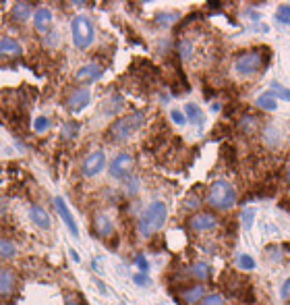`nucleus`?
<instances>
[{"instance_id":"12","label":"nucleus","mask_w":290,"mask_h":305,"mask_svg":"<svg viewBox=\"0 0 290 305\" xmlns=\"http://www.w3.org/2000/svg\"><path fill=\"white\" fill-rule=\"evenodd\" d=\"M102 75H104V67L102 65H98V63H87V65H83L75 73V79L79 83H91V81H98Z\"/></svg>"},{"instance_id":"42","label":"nucleus","mask_w":290,"mask_h":305,"mask_svg":"<svg viewBox=\"0 0 290 305\" xmlns=\"http://www.w3.org/2000/svg\"><path fill=\"white\" fill-rule=\"evenodd\" d=\"M71 258H73V259H75V261H81V258H79V256H77V254H75V249H71Z\"/></svg>"},{"instance_id":"25","label":"nucleus","mask_w":290,"mask_h":305,"mask_svg":"<svg viewBox=\"0 0 290 305\" xmlns=\"http://www.w3.org/2000/svg\"><path fill=\"white\" fill-rule=\"evenodd\" d=\"M120 108H122V98H120V95H112V98H108L106 102H104L102 112H104V115H108V117H114Z\"/></svg>"},{"instance_id":"5","label":"nucleus","mask_w":290,"mask_h":305,"mask_svg":"<svg viewBox=\"0 0 290 305\" xmlns=\"http://www.w3.org/2000/svg\"><path fill=\"white\" fill-rule=\"evenodd\" d=\"M71 38L77 50H87L91 48L95 42V27L87 15H75L71 21Z\"/></svg>"},{"instance_id":"2","label":"nucleus","mask_w":290,"mask_h":305,"mask_svg":"<svg viewBox=\"0 0 290 305\" xmlns=\"http://www.w3.org/2000/svg\"><path fill=\"white\" fill-rule=\"evenodd\" d=\"M268 60H269L268 48H251V50L241 52V54L234 58L232 69H234V73L241 77H253L266 69Z\"/></svg>"},{"instance_id":"20","label":"nucleus","mask_w":290,"mask_h":305,"mask_svg":"<svg viewBox=\"0 0 290 305\" xmlns=\"http://www.w3.org/2000/svg\"><path fill=\"white\" fill-rule=\"evenodd\" d=\"M191 276L201 282H205L212 278V266H209L207 261H195V264L191 266Z\"/></svg>"},{"instance_id":"22","label":"nucleus","mask_w":290,"mask_h":305,"mask_svg":"<svg viewBox=\"0 0 290 305\" xmlns=\"http://www.w3.org/2000/svg\"><path fill=\"white\" fill-rule=\"evenodd\" d=\"M257 129H259V118L257 117H253V115L241 117V120H239V131H241V133H255Z\"/></svg>"},{"instance_id":"6","label":"nucleus","mask_w":290,"mask_h":305,"mask_svg":"<svg viewBox=\"0 0 290 305\" xmlns=\"http://www.w3.org/2000/svg\"><path fill=\"white\" fill-rule=\"evenodd\" d=\"M133 166H135L133 154H129V152H118V154L110 160L108 172H110L112 179L122 181V179H129V174L133 172Z\"/></svg>"},{"instance_id":"10","label":"nucleus","mask_w":290,"mask_h":305,"mask_svg":"<svg viewBox=\"0 0 290 305\" xmlns=\"http://www.w3.org/2000/svg\"><path fill=\"white\" fill-rule=\"evenodd\" d=\"M31 19H33V27L46 36V33L52 29V23H54V13H52L48 6H38L36 11H33Z\"/></svg>"},{"instance_id":"26","label":"nucleus","mask_w":290,"mask_h":305,"mask_svg":"<svg viewBox=\"0 0 290 305\" xmlns=\"http://www.w3.org/2000/svg\"><path fill=\"white\" fill-rule=\"evenodd\" d=\"M178 19H180V15L177 11H164V13H160V15L156 17L157 25H162V27H172V25L177 23Z\"/></svg>"},{"instance_id":"8","label":"nucleus","mask_w":290,"mask_h":305,"mask_svg":"<svg viewBox=\"0 0 290 305\" xmlns=\"http://www.w3.org/2000/svg\"><path fill=\"white\" fill-rule=\"evenodd\" d=\"M91 102V92L87 85H81V87H75V90L67 95L65 100V106L68 112H73V115H79L81 110H85L87 106H89Z\"/></svg>"},{"instance_id":"37","label":"nucleus","mask_w":290,"mask_h":305,"mask_svg":"<svg viewBox=\"0 0 290 305\" xmlns=\"http://www.w3.org/2000/svg\"><path fill=\"white\" fill-rule=\"evenodd\" d=\"M133 281H135L139 286H152V278H149L147 274H141V272L135 274V276H133Z\"/></svg>"},{"instance_id":"4","label":"nucleus","mask_w":290,"mask_h":305,"mask_svg":"<svg viewBox=\"0 0 290 305\" xmlns=\"http://www.w3.org/2000/svg\"><path fill=\"white\" fill-rule=\"evenodd\" d=\"M205 202H207V206H212L214 210H220V212L232 210V208L236 206V191L232 187V183L226 181V179L214 181L207 189Z\"/></svg>"},{"instance_id":"29","label":"nucleus","mask_w":290,"mask_h":305,"mask_svg":"<svg viewBox=\"0 0 290 305\" xmlns=\"http://www.w3.org/2000/svg\"><path fill=\"white\" fill-rule=\"evenodd\" d=\"M236 266H239V270H245V272H251V270H255V259L249 256V254H241L239 258H236Z\"/></svg>"},{"instance_id":"41","label":"nucleus","mask_w":290,"mask_h":305,"mask_svg":"<svg viewBox=\"0 0 290 305\" xmlns=\"http://www.w3.org/2000/svg\"><path fill=\"white\" fill-rule=\"evenodd\" d=\"M286 181L290 183V160H288V164H286Z\"/></svg>"},{"instance_id":"31","label":"nucleus","mask_w":290,"mask_h":305,"mask_svg":"<svg viewBox=\"0 0 290 305\" xmlns=\"http://www.w3.org/2000/svg\"><path fill=\"white\" fill-rule=\"evenodd\" d=\"M276 21L282 25H290V4H278L276 8Z\"/></svg>"},{"instance_id":"23","label":"nucleus","mask_w":290,"mask_h":305,"mask_svg":"<svg viewBox=\"0 0 290 305\" xmlns=\"http://www.w3.org/2000/svg\"><path fill=\"white\" fill-rule=\"evenodd\" d=\"M79 131H81V125L77 123V120H67L63 123V129H60V137L65 139V141H71L79 135Z\"/></svg>"},{"instance_id":"36","label":"nucleus","mask_w":290,"mask_h":305,"mask_svg":"<svg viewBox=\"0 0 290 305\" xmlns=\"http://www.w3.org/2000/svg\"><path fill=\"white\" fill-rule=\"evenodd\" d=\"M135 264H137L139 270H141V274H147L149 272V261L145 259V256H137L135 258Z\"/></svg>"},{"instance_id":"13","label":"nucleus","mask_w":290,"mask_h":305,"mask_svg":"<svg viewBox=\"0 0 290 305\" xmlns=\"http://www.w3.org/2000/svg\"><path fill=\"white\" fill-rule=\"evenodd\" d=\"M17 286V274L13 268H6V266H0V297H8L13 295Z\"/></svg>"},{"instance_id":"11","label":"nucleus","mask_w":290,"mask_h":305,"mask_svg":"<svg viewBox=\"0 0 290 305\" xmlns=\"http://www.w3.org/2000/svg\"><path fill=\"white\" fill-rule=\"evenodd\" d=\"M54 206H56V212H58V216L63 218V222H65V226L68 229V233L73 235V237L77 239L79 237V226H77V220H75V216L71 214V210H68V206H67V202L63 197H54Z\"/></svg>"},{"instance_id":"14","label":"nucleus","mask_w":290,"mask_h":305,"mask_svg":"<svg viewBox=\"0 0 290 305\" xmlns=\"http://www.w3.org/2000/svg\"><path fill=\"white\" fill-rule=\"evenodd\" d=\"M93 231L98 237L102 239H108L110 235L114 233V222H112V218L106 214V212H98L93 216Z\"/></svg>"},{"instance_id":"18","label":"nucleus","mask_w":290,"mask_h":305,"mask_svg":"<svg viewBox=\"0 0 290 305\" xmlns=\"http://www.w3.org/2000/svg\"><path fill=\"white\" fill-rule=\"evenodd\" d=\"M184 117H187V123H191V125H195L199 131L203 129V125H205V115H203V110H201L197 104H193V102H189L187 106H184Z\"/></svg>"},{"instance_id":"21","label":"nucleus","mask_w":290,"mask_h":305,"mask_svg":"<svg viewBox=\"0 0 290 305\" xmlns=\"http://www.w3.org/2000/svg\"><path fill=\"white\" fill-rule=\"evenodd\" d=\"M257 106L261 110H266V112H274L278 110V98L274 95V92H266V94H261L259 98H257Z\"/></svg>"},{"instance_id":"17","label":"nucleus","mask_w":290,"mask_h":305,"mask_svg":"<svg viewBox=\"0 0 290 305\" xmlns=\"http://www.w3.org/2000/svg\"><path fill=\"white\" fill-rule=\"evenodd\" d=\"M203 297H205V286L201 282L199 284H191V286H187V289L180 291V299L187 305H195L199 301H203Z\"/></svg>"},{"instance_id":"35","label":"nucleus","mask_w":290,"mask_h":305,"mask_svg":"<svg viewBox=\"0 0 290 305\" xmlns=\"http://www.w3.org/2000/svg\"><path fill=\"white\" fill-rule=\"evenodd\" d=\"M253 220H255V210H245L243 212V226H245V231H251V226H253Z\"/></svg>"},{"instance_id":"19","label":"nucleus","mask_w":290,"mask_h":305,"mask_svg":"<svg viewBox=\"0 0 290 305\" xmlns=\"http://www.w3.org/2000/svg\"><path fill=\"white\" fill-rule=\"evenodd\" d=\"M11 17H13L15 21H19V23L27 21L29 17H33V4L19 0V2H15V4L11 6Z\"/></svg>"},{"instance_id":"39","label":"nucleus","mask_w":290,"mask_h":305,"mask_svg":"<svg viewBox=\"0 0 290 305\" xmlns=\"http://www.w3.org/2000/svg\"><path fill=\"white\" fill-rule=\"evenodd\" d=\"M79 299H81L79 295H67L65 305H81V301H79Z\"/></svg>"},{"instance_id":"33","label":"nucleus","mask_w":290,"mask_h":305,"mask_svg":"<svg viewBox=\"0 0 290 305\" xmlns=\"http://www.w3.org/2000/svg\"><path fill=\"white\" fill-rule=\"evenodd\" d=\"M201 305H226V299H224L222 293H209L203 297Z\"/></svg>"},{"instance_id":"27","label":"nucleus","mask_w":290,"mask_h":305,"mask_svg":"<svg viewBox=\"0 0 290 305\" xmlns=\"http://www.w3.org/2000/svg\"><path fill=\"white\" fill-rule=\"evenodd\" d=\"M193 48H195V44H193L191 40H187V38H182L178 44H177V50H178V56H180V60H191V56H193Z\"/></svg>"},{"instance_id":"28","label":"nucleus","mask_w":290,"mask_h":305,"mask_svg":"<svg viewBox=\"0 0 290 305\" xmlns=\"http://www.w3.org/2000/svg\"><path fill=\"white\" fill-rule=\"evenodd\" d=\"M269 92H274V95L278 100H284V102H290V90L288 87H284V85H280L278 81H274V83H269Z\"/></svg>"},{"instance_id":"9","label":"nucleus","mask_w":290,"mask_h":305,"mask_svg":"<svg viewBox=\"0 0 290 305\" xmlns=\"http://www.w3.org/2000/svg\"><path fill=\"white\" fill-rule=\"evenodd\" d=\"M218 226V216L212 212H197L189 218V229L193 233H209Z\"/></svg>"},{"instance_id":"15","label":"nucleus","mask_w":290,"mask_h":305,"mask_svg":"<svg viewBox=\"0 0 290 305\" xmlns=\"http://www.w3.org/2000/svg\"><path fill=\"white\" fill-rule=\"evenodd\" d=\"M29 220L36 224L38 229H42V231H48L50 226H52V218L46 212V208H42L38 204H31L29 206Z\"/></svg>"},{"instance_id":"24","label":"nucleus","mask_w":290,"mask_h":305,"mask_svg":"<svg viewBox=\"0 0 290 305\" xmlns=\"http://www.w3.org/2000/svg\"><path fill=\"white\" fill-rule=\"evenodd\" d=\"M17 258V245L11 239L0 237V259H13Z\"/></svg>"},{"instance_id":"3","label":"nucleus","mask_w":290,"mask_h":305,"mask_svg":"<svg viewBox=\"0 0 290 305\" xmlns=\"http://www.w3.org/2000/svg\"><path fill=\"white\" fill-rule=\"evenodd\" d=\"M143 123H145V112H141V110H135V112H129L125 117H118L108 129V139L114 143L127 141L129 137H133L137 131L143 127Z\"/></svg>"},{"instance_id":"30","label":"nucleus","mask_w":290,"mask_h":305,"mask_svg":"<svg viewBox=\"0 0 290 305\" xmlns=\"http://www.w3.org/2000/svg\"><path fill=\"white\" fill-rule=\"evenodd\" d=\"M50 127H52V120L46 115L36 117V120H33V129H36V133H46V131H50Z\"/></svg>"},{"instance_id":"38","label":"nucleus","mask_w":290,"mask_h":305,"mask_svg":"<svg viewBox=\"0 0 290 305\" xmlns=\"http://www.w3.org/2000/svg\"><path fill=\"white\" fill-rule=\"evenodd\" d=\"M280 297H282L284 301L290 299V276L282 282V286H280Z\"/></svg>"},{"instance_id":"34","label":"nucleus","mask_w":290,"mask_h":305,"mask_svg":"<svg viewBox=\"0 0 290 305\" xmlns=\"http://www.w3.org/2000/svg\"><path fill=\"white\" fill-rule=\"evenodd\" d=\"M170 117H172V123H174V125H178V127H184V125H187V117H184L182 110L174 108V110L170 112Z\"/></svg>"},{"instance_id":"16","label":"nucleus","mask_w":290,"mask_h":305,"mask_svg":"<svg viewBox=\"0 0 290 305\" xmlns=\"http://www.w3.org/2000/svg\"><path fill=\"white\" fill-rule=\"evenodd\" d=\"M23 54V46L17 40L8 38V36H0V56H8V58H19Z\"/></svg>"},{"instance_id":"32","label":"nucleus","mask_w":290,"mask_h":305,"mask_svg":"<svg viewBox=\"0 0 290 305\" xmlns=\"http://www.w3.org/2000/svg\"><path fill=\"white\" fill-rule=\"evenodd\" d=\"M58 44H60V33H58V29H50L46 36H44V46L46 48H58Z\"/></svg>"},{"instance_id":"7","label":"nucleus","mask_w":290,"mask_h":305,"mask_svg":"<svg viewBox=\"0 0 290 305\" xmlns=\"http://www.w3.org/2000/svg\"><path fill=\"white\" fill-rule=\"evenodd\" d=\"M104 168H108V162H106V154L102 150H93L83 158V164H81L83 177L93 179V177H98Z\"/></svg>"},{"instance_id":"40","label":"nucleus","mask_w":290,"mask_h":305,"mask_svg":"<svg viewBox=\"0 0 290 305\" xmlns=\"http://www.w3.org/2000/svg\"><path fill=\"white\" fill-rule=\"evenodd\" d=\"M6 212V199L4 197H0V216H2Z\"/></svg>"},{"instance_id":"1","label":"nucleus","mask_w":290,"mask_h":305,"mask_svg":"<svg viewBox=\"0 0 290 305\" xmlns=\"http://www.w3.org/2000/svg\"><path fill=\"white\" fill-rule=\"evenodd\" d=\"M166 220H168V208H166V204L162 199H152V202L143 208V212L137 220L139 237L141 239L154 237V235L166 224Z\"/></svg>"}]
</instances>
